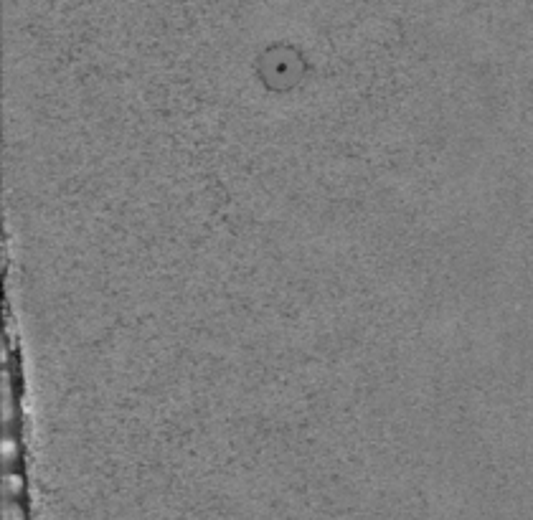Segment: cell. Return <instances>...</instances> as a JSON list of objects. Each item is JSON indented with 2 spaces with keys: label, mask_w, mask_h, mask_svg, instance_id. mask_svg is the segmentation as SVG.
Segmentation results:
<instances>
[{
  "label": "cell",
  "mask_w": 533,
  "mask_h": 520,
  "mask_svg": "<svg viewBox=\"0 0 533 520\" xmlns=\"http://www.w3.org/2000/svg\"><path fill=\"white\" fill-rule=\"evenodd\" d=\"M23 498H26V480L21 475V467L18 470H6V477H3V500Z\"/></svg>",
  "instance_id": "obj_1"
},
{
  "label": "cell",
  "mask_w": 533,
  "mask_h": 520,
  "mask_svg": "<svg viewBox=\"0 0 533 520\" xmlns=\"http://www.w3.org/2000/svg\"><path fill=\"white\" fill-rule=\"evenodd\" d=\"M3 520H28V510L23 500H6L3 503Z\"/></svg>",
  "instance_id": "obj_2"
}]
</instances>
